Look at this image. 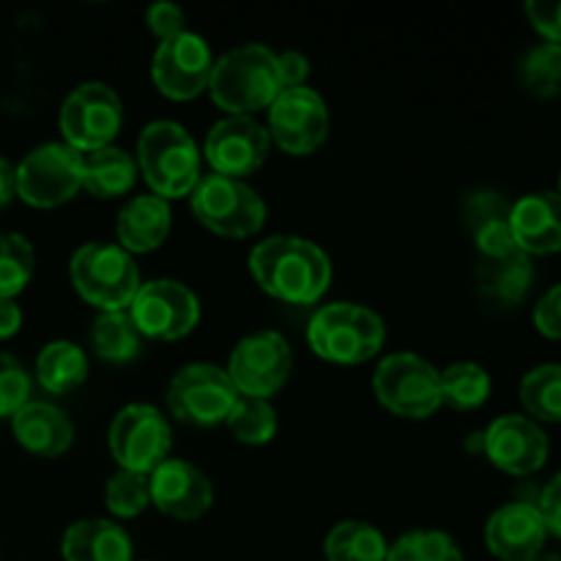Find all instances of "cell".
<instances>
[{"mask_svg":"<svg viewBox=\"0 0 561 561\" xmlns=\"http://www.w3.org/2000/svg\"><path fill=\"white\" fill-rule=\"evenodd\" d=\"M520 403L542 422H561V365H540L520 381Z\"/></svg>","mask_w":561,"mask_h":561,"instance_id":"cell-32","label":"cell"},{"mask_svg":"<svg viewBox=\"0 0 561 561\" xmlns=\"http://www.w3.org/2000/svg\"><path fill=\"white\" fill-rule=\"evenodd\" d=\"M526 14H529L531 25L542 33L551 44H561V0H529L526 3Z\"/></svg>","mask_w":561,"mask_h":561,"instance_id":"cell-39","label":"cell"},{"mask_svg":"<svg viewBox=\"0 0 561 561\" xmlns=\"http://www.w3.org/2000/svg\"><path fill=\"white\" fill-rule=\"evenodd\" d=\"M137 181V162L121 148L107 146L99 151L82 153V186L93 197L113 201L126 195Z\"/></svg>","mask_w":561,"mask_h":561,"instance_id":"cell-25","label":"cell"},{"mask_svg":"<svg viewBox=\"0 0 561 561\" xmlns=\"http://www.w3.org/2000/svg\"><path fill=\"white\" fill-rule=\"evenodd\" d=\"M11 427H14L16 442L38 458H58L75 442V425L69 416L58 405L42 403V400L22 405L11 416Z\"/></svg>","mask_w":561,"mask_h":561,"instance_id":"cell-22","label":"cell"},{"mask_svg":"<svg viewBox=\"0 0 561 561\" xmlns=\"http://www.w3.org/2000/svg\"><path fill=\"white\" fill-rule=\"evenodd\" d=\"M515 244L526 255H551L561 250V195L535 192L520 197L510 214Z\"/></svg>","mask_w":561,"mask_h":561,"instance_id":"cell-20","label":"cell"},{"mask_svg":"<svg viewBox=\"0 0 561 561\" xmlns=\"http://www.w3.org/2000/svg\"><path fill=\"white\" fill-rule=\"evenodd\" d=\"M91 343L102 359L124 365L140 354V332L131 323L129 312H102L93 321Z\"/></svg>","mask_w":561,"mask_h":561,"instance_id":"cell-29","label":"cell"},{"mask_svg":"<svg viewBox=\"0 0 561 561\" xmlns=\"http://www.w3.org/2000/svg\"><path fill=\"white\" fill-rule=\"evenodd\" d=\"M327 135V102L312 88H288L268 107V137L290 157L312 153Z\"/></svg>","mask_w":561,"mask_h":561,"instance_id":"cell-14","label":"cell"},{"mask_svg":"<svg viewBox=\"0 0 561 561\" xmlns=\"http://www.w3.org/2000/svg\"><path fill=\"white\" fill-rule=\"evenodd\" d=\"M31 403V376L9 354H0V416H14Z\"/></svg>","mask_w":561,"mask_h":561,"instance_id":"cell-37","label":"cell"},{"mask_svg":"<svg viewBox=\"0 0 561 561\" xmlns=\"http://www.w3.org/2000/svg\"><path fill=\"white\" fill-rule=\"evenodd\" d=\"M208 91L217 107L230 115H252L272 107L283 93L277 75V55L263 44L230 49L214 64Z\"/></svg>","mask_w":561,"mask_h":561,"instance_id":"cell-2","label":"cell"},{"mask_svg":"<svg viewBox=\"0 0 561 561\" xmlns=\"http://www.w3.org/2000/svg\"><path fill=\"white\" fill-rule=\"evenodd\" d=\"M60 553L66 561H131V540L113 520H77L66 529Z\"/></svg>","mask_w":561,"mask_h":561,"instance_id":"cell-24","label":"cell"},{"mask_svg":"<svg viewBox=\"0 0 561 561\" xmlns=\"http://www.w3.org/2000/svg\"><path fill=\"white\" fill-rule=\"evenodd\" d=\"M323 553L329 561H387L389 546L376 526L345 520L329 531Z\"/></svg>","mask_w":561,"mask_h":561,"instance_id":"cell-28","label":"cell"},{"mask_svg":"<svg viewBox=\"0 0 561 561\" xmlns=\"http://www.w3.org/2000/svg\"><path fill=\"white\" fill-rule=\"evenodd\" d=\"M520 82L529 93L551 99L561 93V44H537L520 60Z\"/></svg>","mask_w":561,"mask_h":561,"instance_id":"cell-33","label":"cell"},{"mask_svg":"<svg viewBox=\"0 0 561 561\" xmlns=\"http://www.w3.org/2000/svg\"><path fill=\"white\" fill-rule=\"evenodd\" d=\"M268 148H272L268 129H263L252 115H228L211 126L203 153L214 173L239 181L241 175L263 168Z\"/></svg>","mask_w":561,"mask_h":561,"instance_id":"cell-16","label":"cell"},{"mask_svg":"<svg viewBox=\"0 0 561 561\" xmlns=\"http://www.w3.org/2000/svg\"><path fill=\"white\" fill-rule=\"evenodd\" d=\"M383 409L403 420H427L442 409V373L416 354H392L373 378Z\"/></svg>","mask_w":561,"mask_h":561,"instance_id":"cell-7","label":"cell"},{"mask_svg":"<svg viewBox=\"0 0 561 561\" xmlns=\"http://www.w3.org/2000/svg\"><path fill=\"white\" fill-rule=\"evenodd\" d=\"M22 327V312L14 299H0V340L14 337Z\"/></svg>","mask_w":561,"mask_h":561,"instance_id":"cell-43","label":"cell"},{"mask_svg":"<svg viewBox=\"0 0 561 561\" xmlns=\"http://www.w3.org/2000/svg\"><path fill=\"white\" fill-rule=\"evenodd\" d=\"M211 69L214 58L206 38L184 31L175 38L159 44L157 55H153L151 77L162 96L186 102V99H195L203 88H208Z\"/></svg>","mask_w":561,"mask_h":561,"instance_id":"cell-15","label":"cell"},{"mask_svg":"<svg viewBox=\"0 0 561 561\" xmlns=\"http://www.w3.org/2000/svg\"><path fill=\"white\" fill-rule=\"evenodd\" d=\"M469 453H485V436L482 433H474V436H469Z\"/></svg>","mask_w":561,"mask_h":561,"instance_id":"cell-45","label":"cell"},{"mask_svg":"<svg viewBox=\"0 0 561 561\" xmlns=\"http://www.w3.org/2000/svg\"><path fill=\"white\" fill-rule=\"evenodd\" d=\"M124 107L118 93L104 82H82L60 107V131L77 153L107 148L121 131Z\"/></svg>","mask_w":561,"mask_h":561,"instance_id":"cell-8","label":"cell"},{"mask_svg":"<svg viewBox=\"0 0 561 561\" xmlns=\"http://www.w3.org/2000/svg\"><path fill=\"white\" fill-rule=\"evenodd\" d=\"M529 561H561V557H557V553H537Z\"/></svg>","mask_w":561,"mask_h":561,"instance_id":"cell-46","label":"cell"},{"mask_svg":"<svg viewBox=\"0 0 561 561\" xmlns=\"http://www.w3.org/2000/svg\"><path fill=\"white\" fill-rule=\"evenodd\" d=\"M559 195H561V179H559Z\"/></svg>","mask_w":561,"mask_h":561,"instance_id":"cell-47","label":"cell"},{"mask_svg":"<svg viewBox=\"0 0 561 561\" xmlns=\"http://www.w3.org/2000/svg\"><path fill=\"white\" fill-rule=\"evenodd\" d=\"M173 225L170 203L157 195H140L126 203L118 214V233L121 250L126 252H153L164 244Z\"/></svg>","mask_w":561,"mask_h":561,"instance_id":"cell-23","label":"cell"},{"mask_svg":"<svg viewBox=\"0 0 561 561\" xmlns=\"http://www.w3.org/2000/svg\"><path fill=\"white\" fill-rule=\"evenodd\" d=\"M535 327L551 340H561V283L548 290L535 307Z\"/></svg>","mask_w":561,"mask_h":561,"instance_id":"cell-40","label":"cell"},{"mask_svg":"<svg viewBox=\"0 0 561 561\" xmlns=\"http://www.w3.org/2000/svg\"><path fill=\"white\" fill-rule=\"evenodd\" d=\"M485 455L496 469L513 477L535 474L548 460V438L520 414H504L485 433Z\"/></svg>","mask_w":561,"mask_h":561,"instance_id":"cell-17","label":"cell"},{"mask_svg":"<svg viewBox=\"0 0 561 561\" xmlns=\"http://www.w3.org/2000/svg\"><path fill=\"white\" fill-rule=\"evenodd\" d=\"M38 383L49 394H66L80 387L88 376V356L80 345L69 340H55L44 345V351L36 359Z\"/></svg>","mask_w":561,"mask_h":561,"instance_id":"cell-27","label":"cell"},{"mask_svg":"<svg viewBox=\"0 0 561 561\" xmlns=\"http://www.w3.org/2000/svg\"><path fill=\"white\" fill-rule=\"evenodd\" d=\"M294 370V351L277 332H255L241 340L228 362V376L244 398L268 400Z\"/></svg>","mask_w":561,"mask_h":561,"instance_id":"cell-12","label":"cell"},{"mask_svg":"<svg viewBox=\"0 0 561 561\" xmlns=\"http://www.w3.org/2000/svg\"><path fill=\"white\" fill-rule=\"evenodd\" d=\"M69 274L77 294L102 312H124L142 285L129 252L104 241L80 247L71 257Z\"/></svg>","mask_w":561,"mask_h":561,"instance_id":"cell-5","label":"cell"},{"mask_svg":"<svg viewBox=\"0 0 561 561\" xmlns=\"http://www.w3.org/2000/svg\"><path fill=\"white\" fill-rule=\"evenodd\" d=\"M513 206L504 195L491 190H480L466 195L463 219L469 225L480 257H504L518 250L510 225Z\"/></svg>","mask_w":561,"mask_h":561,"instance_id":"cell-21","label":"cell"},{"mask_svg":"<svg viewBox=\"0 0 561 561\" xmlns=\"http://www.w3.org/2000/svg\"><path fill=\"white\" fill-rule=\"evenodd\" d=\"M82 186V153L66 142H47L27 153L16 168V195L33 208H55Z\"/></svg>","mask_w":561,"mask_h":561,"instance_id":"cell-9","label":"cell"},{"mask_svg":"<svg viewBox=\"0 0 561 561\" xmlns=\"http://www.w3.org/2000/svg\"><path fill=\"white\" fill-rule=\"evenodd\" d=\"M387 561H463V553L444 531H411L389 546Z\"/></svg>","mask_w":561,"mask_h":561,"instance_id":"cell-35","label":"cell"},{"mask_svg":"<svg viewBox=\"0 0 561 561\" xmlns=\"http://www.w3.org/2000/svg\"><path fill=\"white\" fill-rule=\"evenodd\" d=\"M277 75L283 91H288V88H301L305 85L307 75H310V60L301 53L277 55Z\"/></svg>","mask_w":561,"mask_h":561,"instance_id":"cell-41","label":"cell"},{"mask_svg":"<svg viewBox=\"0 0 561 561\" xmlns=\"http://www.w3.org/2000/svg\"><path fill=\"white\" fill-rule=\"evenodd\" d=\"M480 288L502 305H518L526 299L535 279V266L526 252L515 250L504 257H480Z\"/></svg>","mask_w":561,"mask_h":561,"instance_id":"cell-26","label":"cell"},{"mask_svg":"<svg viewBox=\"0 0 561 561\" xmlns=\"http://www.w3.org/2000/svg\"><path fill=\"white\" fill-rule=\"evenodd\" d=\"M310 348L334 365H362L383 345V321L362 305H327L310 318L307 327Z\"/></svg>","mask_w":561,"mask_h":561,"instance_id":"cell-4","label":"cell"},{"mask_svg":"<svg viewBox=\"0 0 561 561\" xmlns=\"http://www.w3.org/2000/svg\"><path fill=\"white\" fill-rule=\"evenodd\" d=\"M239 400V389L228 370L214 365H186L168 387V405L173 416L192 425H219L228 420Z\"/></svg>","mask_w":561,"mask_h":561,"instance_id":"cell-13","label":"cell"},{"mask_svg":"<svg viewBox=\"0 0 561 561\" xmlns=\"http://www.w3.org/2000/svg\"><path fill=\"white\" fill-rule=\"evenodd\" d=\"M104 504L118 518H137L142 510L151 504V485H148V474H137V471H124L110 477L107 488H104Z\"/></svg>","mask_w":561,"mask_h":561,"instance_id":"cell-36","label":"cell"},{"mask_svg":"<svg viewBox=\"0 0 561 561\" xmlns=\"http://www.w3.org/2000/svg\"><path fill=\"white\" fill-rule=\"evenodd\" d=\"M129 318L140 337L181 340L201 321V301L175 279H151L131 299Z\"/></svg>","mask_w":561,"mask_h":561,"instance_id":"cell-11","label":"cell"},{"mask_svg":"<svg viewBox=\"0 0 561 561\" xmlns=\"http://www.w3.org/2000/svg\"><path fill=\"white\" fill-rule=\"evenodd\" d=\"M548 529L535 504L513 502L491 515L485 526L488 551L502 561H529L542 553Z\"/></svg>","mask_w":561,"mask_h":561,"instance_id":"cell-19","label":"cell"},{"mask_svg":"<svg viewBox=\"0 0 561 561\" xmlns=\"http://www.w3.org/2000/svg\"><path fill=\"white\" fill-rule=\"evenodd\" d=\"M137 162L151 195L162 201L186 197L201 184V151L184 126L173 121H153L137 142Z\"/></svg>","mask_w":561,"mask_h":561,"instance_id":"cell-3","label":"cell"},{"mask_svg":"<svg viewBox=\"0 0 561 561\" xmlns=\"http://www.w3.org/2000/svg\"><path fill=\"white\" fill-rule=\"evenodd\" d=\"M488 394H491V376L474 362H458L442 373V403L453 409H480Z\"/></svg>","mask_w":561,"mask_h":561,"instance_id":"cell-30","label":"cell"},{"mask_svg":"<svg viewBox=\"0 0 561 561\" xmlns=\"http://www.w3.org/2000/svg\"><path fill=\"white\" fill-rule=\"evenodd\" d=\"M537 510H540L546 529L561 537V474H557L551 482H548Z\"/></svg>","mask_w":561,"mask_h":561,"instance_id":"cell-42","label":"cell"},{"mask_svg":"<svg viewBox=\"0 0 561 561\" xmlns=\"http://www.w3.org/2000/svg\"><path fill=\"white\" fill-rule=\"evenodd\" d=\"M250 272L268 296L288 305H316L332 283L329 255L299 236H272L250 252Z\"/></svg>","mask_w":561,"mask_h":561,"instance_id":"cell-1","label":"cell"},{"mask_svg":"<svg viewBox=\"0 0 561 561\" xmlns=\"http://www.w3.org/2000/svg\"><path fill=\"white\" fill-rule=\"evenodd\" d=\"M146 25L151 27V33L159 42H168V38H175L179 33L186 31L184 11L173 3H153L146 11Z\"/></svg>","mask_w":561,"mask_h":561,"instance_id":"cell-38","label":"cell"},{"mask_svg":"<svg viewBox=\"0 0 561 561\" xmlns=\"http://www.w3.org/2000/svg\"><path fill=\"white\" fill-rule=\"evenodd\" d=\"M16 195V168H11L5 159H0V211L11 203Z\"/></svg>","mask_w":561,"mask_h":561,"instance_id":"cell-44","label":"cell"},{"mask_svg":"<svg viewBox=\"0 0 561 561\" xmlns=\"http://www.w3.org/2000/svg\"><path fill=\"white\" fill-rule=\"evenodd\" d=\"M173 433L162 411L146 403H131L115 414L110 425V453L124 471L151 474L168 460Z\"/></svg>","mask_w":561,"mask_h":561,"instance_id":"cell-10","label":"cell"},{"mask_svg":"<svg viewBox=\"0 0 561 561\" xmlns=\"http://www.w3.org/2000/svg\"><path fill=\"white\" fill-rule=\"evenodd\" d=\"M33 266V247L25 236L3 233L0 236V299H14L31 283Z\"/></svg>","mask_w":561,"mask_h":561,"instance_id":"cell-34","label":"cell"},{"mask_svg":"<svg viewBox=\"0 0 561 561\" xmlns=\"http://www.w3.org/2000/svg\"><path fill=\"white\" fill-rule=\"evenodd\" d=\"M192 211L203 228L225 239H250L266 222V203L244 181L206 175L192 192Z\"/></svg>","mask_w":561,"mask_h":561,"instance_id":"cell-6","label":"cell"},{"mask_svg":"<svg viewBox=\"0 0 561 561\" xmlns=\"http://www.w3.org/2000/svg\"><path fill=\"white\" fill-rule=\"evenodd\" d=\"M151 504L175 520H197L211 510L214 488L197 466L186 460H164L148 474Z\"/></svg>","mask_w":561,"mask_h":561,"instance_id":"cell-18","label":"cell"},{"mask_svg":"<svg viewBox=\"0 0 561 561\" xmlns=\"http://www.w3.org/2000/svg\"><path fill=\"white\" fill-rule=\"evenodd\" d=\"M225 425L236 436V442L250 444V447H261L268 444L277 433V414H274L272 403L261 398H244L239 394L233 411L228 414Z\"/></svg>","mask_w":561,"mask_h":561,"instance_id":"cell-31","label":"cell"}]
</instances>
